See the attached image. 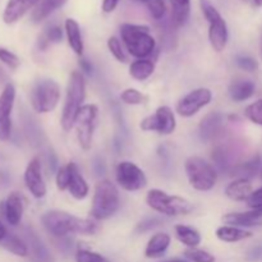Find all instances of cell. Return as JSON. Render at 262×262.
I'll list each match as a JSON object with an SVG mask.
<instances>
[{
  "label": "cell",
  "mask_w": 262,
  "mask_h": 262,
  "mask_svg": "<svg viewBox=\"0 0 262 262\" xmlns=\"http://www.w3.org/2000/svg\"><path fill=\"white\" fill-rule=\"evenodd\" d=\"M202 13L209 22V41L216 53H222L227 48L229 32L224 18L210 0H200Z\"/></svg>",
  "instance_id": "obj_8"
},
{
  "label": "cell",
  "mask_w": 262,
  "mask_h": 262,
  "mask_svg": "<svg viewBox=\"0 0 262 262\" xmlns=\"http://www.w3.org/2000/svg\"><path fill=\"white\" fill-rule=\"evenodd\" d=\"M165 262H188V261H186V260H181V258H174V260L165 261Z\"/></svg>",
  "instance_id": "obj_50"
},
{
  "label": "cell",
  "mask_w": 262,
  "mask_h": 262,
  "mask_svg": "<svg viewBox=\"0 0 262 262\" xmlns=\"http://www.w3.org/2000/svg\"><path fill=\"white\" fill-rule=\"evenodd\" d=\"M261 179H262V168H261Z\"/></svg>",
  "instance_id": "obj_53"
},
{
  "label": "cell",
  "mask_w": 262,
  "mask_h": 262,
  "mask_svg": "<svg viewBox=\"0 0 262 262\" xmlns=\"http://www.w3.org/2000/svg\"><path fill=\"white\" fill-rule=\"evenodd\" d=\"M184 256L192 262H215V257L211 253L199 248H189L184 252Z\"/></svg>",
  "instance_id": "obj_39"
},
{
  "label": "cell",
  "mask_w": 262,
  "mask_h": 262,
  "mask_svg": "<svg viewBox=\"0 0 262 262\" xmlns=\"http://www.w3.org/2000/svg\"><path fill=\"white\" fill-rule=\"evenodd\" d=\"M25 183L35 199H42L46 194V184L42 177V168L38 158H33L25 170Z\"/></svg>",
  "instance_id": "obj_14"
},
{
  "label": "cell",
  "mask_w": 262,
  "mask_h": 262,
  "mask_svg": "<svg viewBox=\"0 0 262 262\" xmlns=\"http://www.w3.org/2000/svg\"><path fill=\"white\" fill-rule=\"evenodd\" d=\"M215 234H216L217 239L227 243L241 242V241H245L247 238L252 237V233L251 232L242 229V228L233 227V225H222V227L217 228Z\"/></svg>",
  "instance_id": "obj_25"
},
{
  "label": "cell",
  "mask_w": 262,
  "mask_h": 262,
  "mask_svg": "<svg viewBox=\"0 0 262 262\" xmlns=\"http://www.w3.org/2000/svg\"><path fill=\"white\" fill-rule=\"evenodd\" d=\"M120 36L125 49L137 59H147L155 51L156 40L147 26L124 23L120 27Z\"/></svg>",
  "instance_id": "obj_3"
},
{
  "label": "cell",
  "mask_w": 262,
  "mask_h": 262,
  "mask_svg": "<svg viewBox=\"0 0 262 262\" xmlns=\"http://www.w3.org/2000/svg\"><path fill=\"white\" fill-rule=\"evenodd\" d=\"M187 178L189 184L196 191L207 192L211 191L217 181L216 169L212 164L200 156H191L184 164Z\"/></svg>",
  "instance_id": "obj_6"
},
{
  "label": "cell",
  "mask_w": 262,
  "mask_h": 262,
  "mask_svg": "<svg viewBox=\"0 0 262 262\" xmlns=\"http://www.w3.org/2000/svg\"><path fill=\"white\" fill-rule=\"evenodd\" d=\"M79 67H81V71L83 72V73H86V74L92 73V66H91V63L87 60V59L81 58V60H79Z\"/></svg>",
  "instance_id": "obj_47"
},
{
  "label": "cell",
  "mask_w": 262,
  "mask_h": 262,
  "mask_svg": "<svg viewBox=\"0 0 262 262\" xmlns=\"http://www.w3.org/2000/svg\"><path fill=\"white\" fill-rule=\"evenodd\" d=\"M61 38H63V31H61V28L56 25H51L45 28L42 35L38 38V48L41 50H45L50 43L60 42Z\"/></svg>",
  "instance_id": "obj_32"
},
{
  "label": "cell",
  "mask_w": 262,
  "mask_h": 262,
  "mask_svg": "<svg viewBox=\"0 0 262 262\" xmlns=\"http://www.w3.org/2000/svg\"><path fill=\"white\" fill-rule=\"evenodd\" d=\"M235 63L237 66L239 67L241 69L246 72H255L257 71L258 68V63L256 59H253L252 56H248V55H238L235 58Z\"/></svg>",
  "instance_id": "obj_42"
},
{
  "label": "cell",
  "mask_w": 262,
  "mask_h": 262,
  "mask_svg": "<svg viewBox=\"0 0 262 262\" xmlns=\"http://www.w3.org/2000/svg\"><path fill=\"white\" fill-rule=\"evenodd\" d=\"M155 72V64L150 59H137L129 66V74L136 81H146Z\"/></svg>",
  "instance_id": "obj_29"
},
{
  "label": "cell",
  "mask_w": 262,
  "mask_h": 262,
  "mask_svg": "<svg viewBox=\"0 0 262 262\" xmlns=\"http://www.w3.org/2000/svg\"><path fill=\"white\" fill-rule=\"evenodd\" d=\"M71 169H72V177L71 182H69L68 192L73 199L76 200H84L89 196L90 187L87 184L86 179L83 178V176L79 171L78 166L76 163H71Z\"/></svg>",
  "instance_id": "obj_20"
},
{
  "label": "cell",
  "mask_w": 262,
  "mask_h": 262,
  "mask_svg": "<svg viewBox=\"0 0 262 262\" xmlns=\"http://www.w3.org/2000/svg\"><path fill=\"white\" fill-rule=\"evenodd\" d=\"M256 7H262V0H255Z\"/></svg>",
  "instance_id": "obj_51"
},
{
  "label": "cell",
  "mask_w": 262,
  "mask_h": 262,
  "mask_svg": "<svg viewBox=\"0 0 262 262\" xmlns=\"http://www.w3.org/2000/svg\"><path fill=\"white\" fill-rule=\"evenodd\" d=\"M243 2L248 3V4H252V5H255V0H243Z\"/></svg>",
  "instance_id": "obj_52"
},
{
  "label": "cell",
  "mask_w": 262,
  "mask_h": 262,
  "mask_svg": "<svg viewBox=\"0 0 262 262\" xmlns=\"http://www.w3.org/2000/svg\"><path fill=\"white\" fill-rule=\"evenodd\" d=\"M146 204L156 212L166 216H181L193 211V204L181 196L166 193L163 189H150L146 194Z\"/></svg>",
  "instance_id": "obj_5"
},
{
  "label": "cell",
  "mask_w": 262,
  "mask_h": 262,
  "mask_svg": "<svg viewBox=\"0 0 262 262\" xmlns=\"http://www.w3.org/2000/svg\"><path fill=\"white\" fill-rule=\"evenodd\" d=\"M119 4V0H102V12L104 13H112L114 12L115 8Z\"/></svg>",
  "instance_id": "obj_45"
},
{
  "label": "cell",
  "mask_w": 262,
  "mask_h": 262,
  "mask_svg": "<svg viewBox=\"0 0 262 262\" xmlns=\"http://www.w3.org/2000/svg\"><path fill=\"white\" fill-rule=\"evenodd\" d=\"M223 128H224V115L220 112H210L202 118L200 123V137L205 142H211L217 136L222 135Z\"/></svg>",
  "instance_id": "obj_15"
},
{
  "label": "cell",
  "mask_w": 262,
  "mask_h": 262,
  "mask_svg": "<svg viewBox=\"0 0 262 262\" xmlns=\"http://www.w3.org/2000/svg\"><path fill=\"white\" fill-rule=\"evenodd\" d=\"M246 202L250 209H262V187L253 191Z\"/></svg>",
  "instance_id": "obj_43"
},
{
  "label": "cell",
  "mask_w": 262,
  "mask_h": 262,
  "mask_svg": "<svg viewBox=\"0 0 262 262\" xmlns=\"http://www.w3.org/2000/svg\"><path fill=\"white\" fill-rule=\"evenodd\" d=\"M68 0H41L33 9L31 19L33 23H40L45 20L55 10L60 9Z\"/></svg>",
  "instance_id": "obj_26"
},
{
  "label": "cell",
  "mask_w": 262,
  "mask_h": 262,
  "mask_svg": "<svg viewBox=\"0 0 262 262\" xmlns=\"http://www.w3.org/2000/svg\"><path fill=\"white\" fill-rule=\"evenodd\" d=\"M174 230H176V235L179 242L183 243L187 247L196 248L201 243L202 237L196 228L189 227V225L178 224L176 225Z\"/></svg>",
  "instance_id": "obj_27"
},
{
  "label": "cell",
  "mask_w": 262,
  "mask_h": 262,
  "mask_svg": "<svg viewBox=\"0 0 262 262\" xmlns=\"http://www.w3.org/2000/svg\"><path fill=\"white\" fill-rule=\"evenodd\" d=\"M171 242V238L168 233H156L148 241L146 246L145 255L148 258H158L166 252Z\"/></svg>",
  "instance_id": "obj_23"
},
{
  "label": "cell",
  "mask_w": 262,
  "mask_h": 262,
  "mask_svg": "<svg viewBox=\"0 0 262 262\" xmlns=\"http://www.w3.org/2000/svg\"><path fill=\"white\" fill-rule=\"evenodd\" d=\"M5 79H7V74H5L4 69L0 67V83H2V82H4Z\"/></svg>",
  "instance_id": "obj_49"
},
{
  "label": "cell",
  "mask_w": 262,
  "mask_h": 262,
  "mask_svg": "<svg viewBox=\"0 0 262 262\" xmlns=\"http://www.w3.org/2000/svg\"><path fill=\"white\" fill-rule=\"evenodd\" d=\"M64 28H66V36L71 49L74 51V54H77V55L82 58L84 45L83 40H82L81 27H79L78 22L73 19V18H68V19H66V23H64Z\"/></svg>",
  "instance_id": "obj_21"
},
{
  "label": "cell",
  "mask_w": 262,
  "mask_h": 262,
  "mask_svg": "<svg viewBox=\"0 0 262 262\" xmlns=\"http://www.w3.org/2000/svg\"><path fill=\"white\" fill-rule=\"evenodd\" d=\"M40 0H8V4L3 13V20L7 25L18 22L26 13L38 4Z\"/></svg>",
  "instance_id": "obj_17"
},
{
  "label": "cell",
  "mask_w": 262,
  "mask_h": 262,
  "mask_svg": "<svg viewBox=\"0 0 262 262\" xmlns=\"http://www.w3.org/2000/svg\"><path fill=\"white\" fill-rule=\"evenodd\" d=\"M115 179L117 183L128 192L140 191L147 184L145 171L132 161H120L118 164L115 169Z\"/></svg>",
  "instance_id": "obj_10"
},
{
  "label": "cell",
  "mask_w": 262,
  "mask_h": 262,
  "mask_svg": "<svg viewBox=\"0 0 262 262\" xmlns=\"http://www.w3.org/2000/svg\"><path fill=\"white\" fill-rule=\"evenodd\" d=\"M7 229H5V227H4V224H3L2 222H0V243H2V241L4 239L5 237H7Z\"/></svg>",
  "instance_id": "obj_48"
},
{
  "label": "cell",
  "mask_w": 262,
  "mask_h": 262,
  "mask_svg": "<svg viewBox=\"0 0 262 262\" xmlns=\"http://www.w3.org/2000/svg\"><path fill=\"white\" fill-rule=\"evenodd\" d=\"M161 224V220L158 217H148V219L143 220L137 225V232H147V230L154 229L158 225Z\"/></svg>",
  "instance_id": "obj_44"
},
{
  "label": "cell",
  "mask_w": 262,
  "mask_h": 262,
  "mask_svg": "<svg viewBox=\"0 0 262 262\" xmlns=\"http://www.w3.org/2000/svg\"><path fill=\"white\" fill-rule=\"evenodd\" d=\"M229 96L233 101L235 102H242L246 100L251 99L256 91V84L255 82L251 79H234L232 83L229 84Z\"/></svg>",
  "instance_id": "obj_19"
},
{
  "label": "cell",
  "mask_w": 262,
  "mask_h": 262,
  "mask_svg": "<svg viewBox=\"0 0 262 262\" xmlns=\"http://www.w3.org/2000/svg\"><path fill=\"white\" fill-rule=\"evenodd\" d=\"M0 60L5 64L7 67H9L10 69H17L19 67L20 60L14 53L9 51L8 49L0 48Z\"/></svg>",
  "instance_id": "obj_41"
},
{
  "label": "cell",
  "mask_w": 262,
  "mask_h": 262,
  "mask_svg": "<svg viewBox=\"0 0 262 262\" xmlns=\"http://www.w3.org/2000/svg\"><path fill=\"white\" fill-rule=\"evenodd\" d=\"M120 100L127 105H141L145 102L146 96L137 89H127L120 94Z\"/></svg>",
  "instance_id": "obj_38"
},
{
  "label": "cell",
  "mask_w": 262,
  "mask_h": 262,
  "mask_svg": "<svg viewBox=\"0 0 262 262\" xmlns=\"http://www.w3.org/2000/svg\"><path fill=\"white\" fill-rule=\"evenodd\" d=\"M245 115L250 122L262 125V99L248 105L245 109Z\"/></svg>",
  "instance_id": "obj_37"
},
{
  "label": "cell",
  "mask_w": 262,
  "mask_h": 262,
  "mask_svg": "<svg viewBox=\"0 0 262 262\" xmlns=\"http://www.w3.org/2000/svg\"><path fill=\"white\" fill-rule=\"evenodd\" d=\"M72 177V169H71V163H68L67 165L61 166L58 169L55 176V182H56V188L59 191H68L69 182H71Z\"/></svg>",
  "instance_id": "obj_35"
},
{
  "label": "cell",
  "mask_w": 262,
  "mask_h": 262,
  "mask_svg": "<svg viewBox=\"0 0 262 262\" xmlns=\"http://www.w3.org/2000/svg\"><path fill=\"white\" fill-rule=\"evenodd\" d=\"M84 99H86V81H84L83 73L78 71L72 72L68 87H67L66 101H64L60 119L64 132H69L74 127L77 114L83 106Z\"/></svg>",
  "instance_id": "obj_2"
},
{
  "label": "cell",
  "mask_w": 262,
  "mask_h": 262,
  "mask_svg": "<svg viewBox=\"0 0 262 262\" xmlns=\"http://www.w3.org/2000/svg\"><path fill=\"white\" fill-rule=\"evenodd\" d=\"M41 223L46 232L55 238H66L68 234L94 235L99 230L97 224L92 220L74 216L61 210L46 211L41 217Z\"/></svg>",
  "instance_id": "obj_1"
},
{
  "label": "cell",
  "mask_w": 262,
  "mask_h": 262,
  "mask_svg": "<svg viewBox=\"0 0 262 262\" xmlns=\"http://www.w3.org/2000/svg\"><path fill=\"white\" fill-rule=\"evenodd\" d=\"M176 26L174 23L171 22H164L160 23L158 26V32H159V37H160L161 45L164 46L165 49L170 50V49L176 48V42H177V36H176Z\"/></svg>",
  "instance_id": "obj_31"
},
{
  "label": "cell",
  "mask_w": 262,
  "mask_h": 262,
  "mask_svg": "<svg viewBox=\"0 0 262 262\" xmlns=\"http://www.w3.org/2000/svg\"><path fill=\"white\" fill-rule=\"evenodd\" d=\"M258 168H260V159H258V156H256V158L251 159L250 161H246V163L238 165L234 169V174H241L239 178L250 179L257 174Z\"/></svg>",
  "instance_id": "obj_34"
},
{
  "label": "cell",
  "mask_w": 262,
  "mask_h": 262,
  "mask_svg": "<svg viewBox=\"0 0 262 262\" xmlns=\"http://www.w3.org/2000/svg\"><path fill=\"white\" fill-rule=\"evenodd\" d=\"M97 112H99V109H97L96 105H83L77 114L76 122H74V128L77 130V140H78L79 146L86 151L91 148Z\"/></svg>",
  "instance_id": "obj_9"
},
{
  "label": "cell",
  "mask_w": 262,
  "mask_h": 262,
  "mask_svg": "<svg viewBox=\"0 0 262 262\" xmlns=\"http://www.w3.org/2000/svg\"><path fill=\"white\" fill-rule=\"evenodd\" d=\"M223 222L238 228H252L262 225V209H252L247 212H230L223 216Z\"/></svg>",
  "instance_id": "obj_16"
},
{
  "label": "cell",
  "mask_w": 262,
  "mask_h": 262,
  "mask_svg": "<svg viewBox=\"0 0 262 262\" xmlns=\"http://www.w3.org/2000/svg\"><path fill=\"white\" fill-rule=\"evenodd\" d=\"M120 196L117 186L109 179H102L95 186L91 216L95 220H106L119 210Z\"/></svg>",
  "instance_id": "obj_4"
},
{
  "label": "cell",
  "mask_w": 262,
  "mask_h": 262,
  "mask_svg": "<svg viewBox=\"0 0 262 262\" xmlns=\"http://www.w3.org/2000/svg\"><path fill=\"white\" fill-rule=\"evenodd\" d=\"M107 49H109L112 55L114 56L118 61H120V63H127L128 58L127 55H125V51L124 49H123V45L122 42H120L119 38L115 37V36L109 37V40H107Z\"/></svg>",
  "instance_id": "obj_36"
},
{
  "label": "cell",
  "mask_w": 262,
  "mask_h": 262,
  "mask_svg": "<svg viewBox=\"0 0 262 262\" xmlns=\"http://www.w3.org/2000/svg\"><path fill=\"white\" fill-rule=\"evenodd\" d=\"M212 100V92L209 89H196L182 97L177 104V113L183 118H191L196 115L202 107L207 106Z\"/></svg>",
  "instance_id": "obj_12"
},
{
  "label": "cell",
  "mask_w": 262,
  "mask_h": 262,
  "mask_svg": "<svg viewBox=\"0 0 262 262\" xmlns=\"http://www.w3.org/2000/svg\"><path fill=\"white\" fill-rule=\"evenodd\" d=\"M76 262H110L105 256L90 250H78L76 253Z\"/></svg>",
  "instance_id": "obj_40"
},
{
  "label": "cell",
  "mask_w": 262,
  "mask_h": 262,
  "mask_svg": "<svg viewBox=\"0 0 262 262\" xmlns=\"http://www.w3.org/2000/svg\"><path fill=\"white\" fill-rule=\"evenodd\" d=\"M171 5V22L176 27L184 26L191 14V0H169Z\"/></svg>",
  "instance_id": "obj_28"
},
{
  "label": "cell",
  "mask_w": 262,
  "mask_h": 262,
  "mask_svg": "<svg viewBox=\"0 0 262 262\" xmlns=\"http://www.w3.org/2000/svg\"><path fill=\"white\" fill-rule=\"evenodd\" d=\"M133 2L143 3L154 19L161 20L165 17L166 9H168V0H133Z\"/></svg>",
  "instance_id": "obj_33"
},
{
  "label": "cell",
  "mask_w": 262,
  "mask_h": 262,
  "mask_svg": "<svg viewBox=\"0 0 262 262\" xmlns=\"http://www.w3.org/2000/svg\"><path fill=\"white\" fill-rule=\"evenodd\" d=\"M14 86L12 83H7L0 94V141L9 140L12 133V112L14 107Z\"/></svg>",
  "instance_id": "obj_13"
},
{
  "label": "cell",
  "mask_w": 262,
  "mask_h": 262,
  "mask_svg": "<svg viewBox=\"0 0 262 262\" xmlns=\"http://www.w3.org/2000/svg\"><path fill=\"white\" fill-rule=\"evenodd\" d=\"M25 210V199L19 192H12L4 202V215L7 222L13 227H17L22 220Z\"/></svg>",
  "instance_id": "obj_18"
},
{
  "label": "cell",
  "mask_w": 262,
  "mask_h": 262,
  "mask_svg": "<svg viewBox=\"0 0 262 262\" xmlns=\"http://www.w3.org/2000/svg\"><path fill=\"white\" fill-rule=\"evenodd\" d=\"M2 246L10 253L19 257H26L28 255V246L25 241L13 234H7V237L2 241Z\"/></svg>",
  "instance_id": "obj_30"
},
{
  "label": "cell",
  "mask_w": 262,
  "mask_h": 262,
  "mask_svg": "<svg viewBox=\"0 0 262 262\" xmlns=\"http://www.w3.org/2000/svg\"><path fill=\"white\" fill-rule=\"evenodd\" d=\"M176 127V115L169 106H159L152 115L143 118L140 124V128L145 132H158L163 136L171 135Z\"/></svg>",
  "instance_id": "obj_11"
},
{
  "label": "cell",
  "mask_w": 262,
  "mask_h": 262,
  "mask_svg": "<svg viewBox=\"0 0 262 262\" xmlns=\"http://www.w3.org/2000/svg\"><path fill=\"white\" fill-rule=\"evenodd\" d=\"M252 192V183L250 179L246 178L235 179V181L230 182L225 188V194L228 199L233 200V201H247Z\"/></svg>",
  "instance_id": "obj_22"
},
{
  "label": "cell",
  "mask_w": 262,
  "mask_h": 262,
  "mask_svg": "<svg viewBox=\"0 0 262 262\" xmlns=\"http://www.w3.org/2000/svg\"><path fill=\"white\" fill-rule=\"evenodd\" d=\"M260 257H262V247L253 248V250H251L247 255V258L250 261H256Z\"/></svg>",
  "instance_id": "obj_46"
},
{
  "label": "cell",
  "mask_w": 262,
  "mask_h": 262,
  "mask_svg": "<svg viewBox=\"0 0 262 262\" xmlns=\"http://www.w3.org/2000/svg\"><path fill=\"white\" fill-rule=\"evenodd\" d=\"M26 237H27V243L30 245L31 252H32L33 257L37 262H54L53 256L49 252L48 247L43 245L42 241L38 238V235L33 232L32 229H28L26 232Z\"/></svg>",
  "instance_id": "obj_24"
},
{
  "label": "cell",
  "mask_w": 262,
  "mask_h": 262,
  "mask_svg": "<svg viewBox=\"0 0 262 262\" xmlns=\"http://www.w3.org/2000/svg\"><path fill=\"white\" fill-rule=\"evenodd\" d=\"M31 105L40 114L51 113L60 100V86L51 78L40 79L31 90Z\"/></svg>",
  "instance_id": "obj_7"
}]
</instances>
